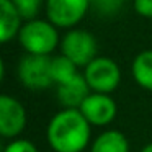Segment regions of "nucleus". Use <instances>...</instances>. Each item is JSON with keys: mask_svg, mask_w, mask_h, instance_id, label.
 I'll list each match as a JSON object with an SVG mask.
<instances>
[{"mask_svg": "<svg viewBox=\"0 0 152 152\" xmlns=\"http://www.w3.org/2000/svg\"><path fill=\"white\" fill-rule=\"evenodd\" d=\"M51 56L25 54L18 62V79L30 90H46L54 83L51 75Z\"/></svg>", "mask_w": 152, "mask_h": 152, "instance_id": "5", "label": "nucleus"}, {"mask_svg": "<svg viewBox=\"0 0 152 152\" xmlns=\"http://www.w3.org/2000/svg\"><path fill=\"white\" fill-rule=\"evenodd\" d=\"M28 115L25 105L12 95H0V136L17 139L26 128Z\"/></svg>", "mask_w": 152, "mask_h": 152, "instance_id": "7", "label": "nucleus"}, {"mask_svg": "<svg viewBox=\"0 0 152 152\" xmlns=\"http://www.w3.org/2000/svg\"><path fill=\"white\" fill-rule=\"evenodd\" d=\"M2 152H39V151H38V147L31 141L17 137V139H12L4 147Z\"/></svg>", "mask_w": 152, "mask_h": 152, "instance_id": "16", "label": "nucleus"}, {"mask_svg": "<svg viewBox=\"0 0 152 152\" xmlns=\"http://www.w3.org/2000/svg\"><path fill=\"white\" fill-rule=\"evenodd\" d=\"M134 12L142 18H152V0H134Z\"/></svg>", "mask_w": 152, "mask_h": 152, "instance_id": "17", "label": "nucleus"}, {"mask_svg": "<svg viewBox=\"0 0 152 152\" xmlns=\"http://www.w3.org/2000/svg\"><path fill=\"white\" fill-rule=\"evenodd\" d=\"M23 17L12 0H0V41L8 43L18 36L23 26Z\"/></svg>", "mask_w": 152, "mask_h": 152, "instance_id": "10", "label": "nucleus"}, {"mask_svg": "<svg viewBox=\"0 0 152 152\" xmlns=\"http://www.w3.org/2000/svg\"><path fill=\"white\" fill-rule=\"evenodd\" d=\"M141 152H152V142L147 144V145H144V147L141 149Z\"/></svg>", "mask_w": 152, "mask_h": 152, "instance_id": "18", "label": "nucleus"}, {"mask_svg": "<svg viewBox=\"0 0 152 152\" xmlns=\"http://www.w3.org/2000/svg\"><path fill=\"white\" fill-rule=\"evenodd\" d=\"M131 145L129 141L121 131L108 129L103 131L93 139L90 145V152H129Z\"/></svg>", "mask_w": 152, "mask_h": 152, "instance_id": "11", "label": "nucleus"}, {"mask_svg": "<svg viewBox=\"0 0 152 152\" xmlns=\"http://www.w3.org/2000/svg\"><path fill=\"white\" fill-rule=\"evenodd\" d=\"M12 2L18 8L25 21L34 20L39 13V10L43 8V5L46 4V0H12Z\"/></svg>", "mask_w": 152, "mask_h": 152, "instance_id": "15", "label": "nucleus"}, {"mask_svg": "<svg viewBox=\"0 0 152 152\" xmlns=\"http://www.w3.org/2000/svg\"><path fill=\"white\" fill-rule=\"evenodd\" d=\"M79 67L72 62L70 59H67L66 56H56L51 61V75H53V80L56 85H61V83H66L69 80H72L74 77L79 75Z\"/></svg>", "mask_w": 152, "mask_h": 152, "instance_id": "13", "label": "nucleus"}, {"mask_svg": "<svg viewBox=\"0 0 152 152\" xmlns=\"http://www.w3.org/2000/svg\"><path fill=\"white\" fill-rule=\"evenodd\" d=\"M83 77L92 92L110 95L121 82V69L111 57L96 56L88 66L83 67Z\"/></svg>", "mask_w": 152, "mask_h": 152, "instance_id": "4", "label": "nucleus"}, {"mask_svg": "<svg viewBox=\"0 0 152 152\" xmlns=\"http://www.w3.org/2000/svg\"><path fill=\"white\" fill-rule=\"evenodd\" d=\"M124 2L126 0H90V5L98 17L110 18L118 15L123 10Z\"/></svg>", "mask_w": 152, "mask_h": 152, "instance_id": "14", "label": "nucleus"}, {"mask_svg": "<svg viewBox=\"0 0 152 152\" xmlns=\"http://www.w3.org/2000/svg\"><path fill=\"white\" fill-rule=\"evenodd\" d=\"M92 93L83 74H79L72 80L57 85V100L62 108H80L85 98Z\"/></svg>", "mask_w": 152, "mask_h": 152, "instance_id": "9", "label": "nucleus"}, {"mask_svg": "<svg viewBox=\"0 0 152 152\" xmlns=\"http://www.w3.org/2000/svg\"><path fill=\"white\" fill-rule=\"evenodd\" d=\"M61 54L70 59L77 67H87L96 57L98 44L92 33L80 28L69 30L61 38Z\"/></svg>", "mask_w": 152, "mask_h": 152, "instance_id": "3", "label": "nucleus"}, {"mask_svg": "<svg viewBox=\"0 0 152 152\" xmlns=\"http://www.w3.org/2000/svg\"><path fill=\"white\" fill-rule=\"evenodd\" d=\"M92 8L90 0H46V18L57 28L72 30Z\"/></svg>", "mask_w": 152, "mask_h": 152, "instance_id": "6", "label": "nucleus"}, {"mask_svg": "<svg viewBox=\"0 0 152 152\" xmlns=\"http://www.w3.org/2000/svg\"><path fill=\"white\" fill-rule=\"evenodd\" d=\"M79 110L90 124L98 128L113 123L118 115V105L108 93L92 92Z\"/></svg>", "mask_w": 152, "mask_h": 152, "instance_id": "8", "label": "nucleus"}, {"mask_svg": "<svg viewBox=\"0 0 152 152\" xmlns=\"http://www.w3.org/2000/svg\"><path fill=\"white\" fill-rule=\"evenodd\" d=\"M132 79L141 88L152 92V49L141 51L131 66Z\"/></svg>", "mask_w": 152, "mask_h": 152, "instance_id": "12", "label": "nucleus"}, {"mask_svg": "<svg viewBox=\"0 0 152 152\" xmlns=\"http://www.w3.org/2000/svg\"><path fill=\"white\" fill-rule=\"evenodd\" d=\"M46 141L54 152H82L92 141V124L79 108H62L48 123Z\"/></svg>", "mask_w": 152, "mask_h": 152, "instance_id": "1", "label": "nucleus"}, {"mask_svg": "<svg viewBox=\"0 0 152 152\" xmlns=\"http://www.w3.org/2000/svg\"><path fill=\"white\" fill-rule=\"evenodd\" d=\"M17 38L25 53L34 56H49L61 44L57 26L41 18L25 21Z\"/></svg>", "mask_w": 152, "mask_h": 152, "instance_id": "2", "label": "nucleus"}]
</instances>
